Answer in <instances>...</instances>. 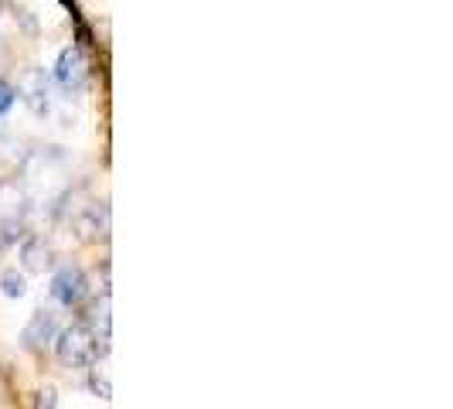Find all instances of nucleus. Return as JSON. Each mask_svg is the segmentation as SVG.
Listing matches in <instances>:
<instances>
[{
    "label": "nucleus",
    "mask_w": 453,
    "mask_h": 409,
    "mask_svg": "<svg viewBox=\"0 0 453 409\" xmlns=\"http://www.w3.org/2000/svg\"><path fill=\"white\" fill-rule=\"evenodd\" d=\"M55 355L68 368H86V365L99 359V335L92 331L89 324H72L55 341Z\"/></svg>",
    "instance_id": "nucleus-1"
},
{
    "label": "nucleus",
    "mask_w": 453,
    "mask_h": 409,
    "mask_svg": "<svg viewBox=\"0 0 453 409\" xmlns=\"http://www.w3.org/2000/svg\"><path fill=\"white\" fill-rule=\"evenodd\" d=\"M51 297L62 304V307H79L86 297H89V280L79 266H62L51 280Z\"/></svg>",
    "instance_id": "nucleus-2"
},
{
    "label": "nucleus",
    "mask_w": 453,
    "mask_h": 409,
    "mask_svg": "<svg viewBox=\"0 0 453 409\" xmlns=\"http://www.w3.org/2000/svg\"><path fill=\"white\" fill-rule=\"evenodd\" d=\"M48 341H55V314L51 311H35L27 328H24V344L27 348H45Z\"/></svg>",
    "instance_id": "nucleus-3"
},
{
    "label": "nucleus",
    "mask_w": 453,
    "mask_h": 409,
    "mask_svg": "<svg viewBox=\"0 0 453 409\" xmlns=\"http://www.w3.org/2000/svg\"><path fill=\"white\" fill-rule=\"evenodd\" d=\"M55 79L62 82V86H82V79H86V62H82V51L79 48H65L62 55H58V66H55Z\"/></svg>",
    "instance_id": "nucleus-4"
},
{
    "label": "nucleus",
    "mask_w": 453,
    "mask_h": 409,
    "mask_svg": "<svg viewBox=\"0 0 453 409\" xmlns=\"http://www.w3.org/2000/svg\"><path fill=\"white\" fill-rule=\"evenodd\" d=\"M21 256H24V266L35 273H45L51 266V246H48L45 239H27Z\"/></svg>",
    "instance_id": "nucleus-5"
},
{
    "label": "nucleus",
    "mask_w": 453,
    "mask_h": 409,
    "mask_svg": "<svg viewBox=\"0 0 453 409\" xmlns=\"http://www.w3.org/2000/svg\"><path fill=\"white\" fill-rule=\"evenodd\" d=\"M99 215H106V208L92 204L89 212L79 219V228H82V235H89V239H99V235H106V219L99 222Z\"/></svg>",
    "instance_id": "nucleus-6"
},
{
    "label": "nucleus",
    "mask_w": 453,
    "mask_h": 409,
    "mask_svg": "<svg viewBox=\"0 0 453 409\" xmlns=\"http://www.w3.org/2000/svg\"><path fill=\"white\" fill-rule=\"evenodd\" d=\"M0 290H4V297H11V300L24 297V290H27V283H24V273L4 270V273H0Z\"/></svg>",
    "instance_id": "nucleus-7"
},
{
    "label": "nucleus",
    "mask_w": 453,
    "mask_h": 409,
    "mask_svg": "<svg viewBox=\"0 0 453 409\" xmlns=\"http://www.w3.org/2000/svg\"><path fill=\"white\" fill-rule=\"evenodd\" d=\"M21 222H18V219H0V250H4V246H14V243H18V239H21Z\"/></svg>",
    "instance_id": "nucleus-8"
},
{
    "label": "nucleus",
    "mask_w": 453,
    "mask_h": 409,
    "mask_svg": "<svg viewBox=\"0 0 453 409\" xmlns=\"http://www.w3.org/2000/svg\"><path fill=\"white\" fill-rule=\"evenodd\" d=\"M14 99H18V92H14L11 86H7V82H4V79H0V116L7 113L11 106H14Z\"/></svg>",
    "instance_id": "nucleus-9"
},
{
    "label": "nucleus",
    "mask_w": 453,
    "mask_h": 409,
    "mask_svg": "<svg viewBox=\"0 0 453 409\" xmlns=\"http://www.w3.org/2000/svg\"><path fill=\"white\" fill-rule=\"evenodd\" d=\"M35 409H55V389L38 392V403H35Z\"/></svg>",
    "instance_id": "nucleus-10"
},
{
    "label": "nucleus",
    "mask_w": 453,
    "mask_h": 409,
    "mask_svg": "<svg viewBox=\"0 0 453 409\" xmlns=\"http://www.w3.org/2000/svg\"><path fill=\"white\" fill-rule=\"evenodd\" d=\"M92 389H96V392H103V399H110V382H106V379L92 375Z\"/></svg>",
    "instance_id": "nucleus-11"
}]
</instances>
